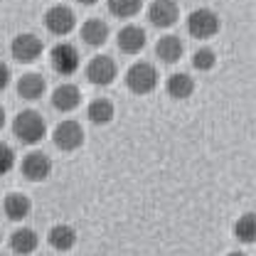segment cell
<instances>
[{"mask_svg": "<svg viewBox=\"0 0 256 256\" xmlns=\"http://www.w3.org/2000/svg\"><path fill=\"white\" fill-rule=\"evenodd\" d=\"M12 133H15V138L20 140V143H25V146H34V143H40L42 138H44V133H47V124H44V118L37 114V111H20L18 116H15V121H12Z\"/></svg>", "mask_w": 256, "mask_h": 256, "instance_id": "obj_1", "label": "cell"}, {"mask_svg": "<svg viewBox=\"0 0 256 256\" xmlns=\"http://www.w3.org/2000/svg\"><path fill=\"white\" fill-rule=\"evenodd\" d=\"M126 86H128V92H133V94H138V96H146V94H150V92H156V86H158V72H156V66L148 62H136L126 72Z\"/></svg>", "mask_w": 256, "mask_h": 256, "instance_id": "obj_2", "label": "cell"}, {"mask_svg": "<svg viewBox=\"0 0 256 256\" xmlns=\"http://www.w3.org/2000/svg\"><path fill=\"white\" fill-rule=\"evenodd\" d=\"M188 32L194 40H210L220 32V15L210 8L192 10L188 15Z\"/></svg>", "mask_w": 256, "mask_h": 256, "instance_id": "obj_3", "label": "cell"}, {"mask_svg": "<svg viewBox=\"0 0 256 256\" xmlns=\"http://www.w3.org/2000/svg\"><path fill=\"white\" fill-rule=\"evenodd\" d=\"M42 50H44L42 40H40L37 34H32V32L18 34V37L12 40V44H10V54H12L20 64L37 62V60L42 57Z\"/></svg>", "mask_w": 256, "mask_h": 256, "instance_id": "obj_4", "label": "cell"}, {"mask_svg": "<svg viewBox=\"0 0 256 256\" xmlns=\"http://www.w3.org/2000/svg\"><path fill=\"white\" fill-rule=\"evenodd\" d=\"M52 143L62 153H72V150L84 146V128L79 126L76 121H62L52 130Z\"/></svg>", "mask_w": 256, "mask_h": 256, "instance_id": "obj_5", "label": "cell"}, {"mask_svg": "<svg viewBox=\"0 0 256 256\" xmlns=\"http://www.w3.org/2000/svg\"><path fill=\"white\" fill-rule=\"evenodd\" d=\"M50 62H52V69L57 72V74H62V76H72L76 69H79V52H76V47L74 44H69V42H60L52 52H50Z\"/></svg>", "mask_w": 256, "mask_h": 256, "instance_id": "obj_6", "label": "cell"}, {"mask_svg": "<svg viewBox=\"0 0 256 256\" xmlns=\"http://www.w3.org/2000/svg\"><path fill=\"white\" fill-rule=\"evenodd\" d=\"M74 25H76V18H74L72 8H66V5H52L44 12V28H47V32H52L57 37L69 34L74 30Z\"/></svg>", "mask_w": 256, "mask_h": 256, "instance_id": "obj_7", "label": "cell"}, {"mask_svg": "<svg viewBox=\"0 0 256 256\" xmlns=\"http://www.w3.org/2000/svg\"><path fill=\"white\" fill-rule=\"evenodd\" d=\"M118 74V66L111 57L106 54H98V57H92L89 64H86V79L94 84V86H108Z\"/></svg>", "mask_w": 256, "mask_h": 256, "instance_id": "obj_8", "label": "cell"}, {"mask_svg": "<svg viewBox=\"0 0 256 256\" xmlns=\"http://www.w3.org/2000/svg\"><path fill=\"white\" fill-rule=\"evenodd\" d=\"M22 175L30 182H44L52 175V158L47 153H40V150L28 153L22 158Z\"/></svg>", "mask_w": 256, "mask_h": 256, "instance_id": "obj_9", "label": "cell"}, {"mask_svg": "<svg viewBox=\"0 0 256 256\" xmlns=\"http://www.w3.org/2000/svg\"><path fill=\"white\" fill-rule=\"evenodd\" d=\"M148 20L156 25V28H172L178 20H180V8L175 0H153L150 8H148Z\"/></svg>", "mask_w": 256, "mask_h": 256, "instance_id": "obj_10", "label": "cell"}, {"mask_svg": "<svg viewBox=\"0 0 256 256\" xmlns=\"http://www.w3.org/2000/svg\"><path fill=\"white\" fill-rule=\"evenodd\" d=\"M47 244L54 252H72L76 246V229L72 224H54L47 232Z\"/></svg>", "mask_w": 256, "mask_h": 256, "instance_id": "obj_11", "label": "cell"}, {"mask_svg": "<svg viewBox=\"0 0 256 256\" xmlns=\"http://www.w3.org/2000/svg\"><path fill=\"white\" fill-rule=\"evenodd\" d=\"M116 42H118V50L124 54H138L146 47V30L138 25H126V28H121Z\"/></svg>", "mask_w": 256, "mask_h": 256, "instance_id": "obj_12", "label": "cell"}, {"mask_svg": "<svg viewBox=\"0 0 256 256\" xmlns=\"http://www.w3.org/2000/svg\"><path fill=\"white\" fill-rule=\"evenodd\" d=\"M40 246V236L37 232L30 229V226H22V229H15L10 234V249L15 252L18 256H30L37 252Z\"/></svg>", "mask_w": 256, "mask_h": 256, "instance_id": "obj_13", "label": "cell"}, {"mask_svg": "<svg viewBox=\"0 0 256 256\" xmlns=\"http://www.w3.org/2000/svg\"><path fill=\"white\" fill-rule=\"evenodd\" d=\"M156 54H158L160 62L175 64V62L182 60V54H185V44H182L180 37H175V34H165V37H160L158 42H156Z\"/></svg>", "mask_w": 256, "mask_h": 256, "instance_id": "obj_14", "label": "cell"}, {"mask_svg": "<svg viewBox=\"0 0 256 256\" xmlns=\"http://www.w3.org/2000/svg\"><path fill=\"white\" fill-rule=\"evenodd\" d=\"M5 214H8V220H12V222H22L25 217H30L32 212V202L28 194H22V192H10L8 197H5Z\"/></svg>", "mask_w": 256, "mask_h": 256, "instance_id": "obj_15", "label": "cell"}, {"mask_svg": "<svg viewBox=\"0 0 256 256\" xmlns=\"http://www.w3.org/2000/svg\"><path fill=\"white\" fill-rule=\"evenodd\" d=\"M44 89H47V82H44L42 74L30 72V74H22V76L18 79V94L22 96L25 101H37V98H42Z\"/></svg>", "mask_w": 256, "mask_h": 256, "instance_id": "obj_16", "label": "cell"}, {"mask_svg": "<svg viewBox=\"0 0 256 256\" xmlns=\"http://www.w3.org/2000/svg\"><path fill=\"white\" fill-rule=\"evenodd\" d=\"M165 92L175 101H185V98H190L194 94V79L190 74H182V72L180 74H170L168 82H165Z\"/></svg>", "mask_w": 256, "mask_h": 256, "instance_id": "obj_17", "label": "cell"}, {"mask_svg": "<svg viewBox=\"0 0 256 256\" xmlns=\"http://www.w3.org/2000/svg\"><path fill=\"white\" fill-rule=\"evenodd\" d=\"M79 101H82V94H79V89L74 84H62V86H57L52 92V106L57 111H62V114L74 111L79 106Z\"/></svg>", "mask_w": 256, "mask_h": 256, "instance_id": "obj_18", "label": "cell"}, {"mask_svg": "<svg viewBox=\"0 0 256 256\" xmlns=\"http://www.w3.org/2000/svg\"><path fill=\"white\" fill-rule=\"evenodd\" d=\"M82 40L89 44V47H101L106 40H108V25L98 18H92L82 25Z\"/></svg>", "mask_w": 256, "mask_h": 256, "instance_id": "obj_19", "label": "cell"}, {"mask_svg": "<svg viewBox=\"0 0 256 256\" xmlns=\"http://www.w3.org/2000/svg\"><path fill=\"white\" fill-rule=\"evenodd\" d=\"M114 114H116V108H114V104H111L108 98H94V101L89 104V108H86V118H89L92 124H96V126L111 124Z\"/></svg>", "mask_w": 256, "mask_h": 256, "instance_id": "obj_20", "label": "cell"}, {"mask_svg": "<svg viewBox=\"0 0 256 256\" xmlns=\"http://www.w3.org/2000/svg\"><path fill=\"white\" fill-rule=\"evenodd\" d=\"M140 2H143V0H106L108 12H111L114 18H121V20L136 18V15L140 12Z\"/></svg>", "mask_w": 256, "mask_h": 256, "instance_id": "obj_21", "label": "cell"}, {"mask_svg": "<svg viewBox=\"0 0 256 256\" xmlns=\"http://www.w3.org/2000/svg\"><path fill=\"white\" fill-rule=\"evenodd\" d=\"M234 236L239 239V242H244V244H252L256 236V220L252 212H246V214H242L236 224H234Z\"/></svg>", "mask_w": 256, "mask_h": 256, "instance_id": "obj_22", "label": "cell"}, {"mask_svg": "<svg viewBox=\"0 0 256 256\" xmlns=\"http://www.w3.org/2000/svg\"><path fill=\"white\" fill-rule=\"evenodd\" d=\"M214 64H217V54H214L210 47H202V50H197V52L192 54V66H194L197 72H212Z\"/></svg>", "mask_w": 256, "mask_h": 256, "instance_id": "obj_23", "label": "cell"}, {"mask_svg": "<svg viewBox=\"0 0 256 256\" xmlns=\"http://www.w3.org/2000/svg\"><path fill=\"white\" fill-rule=\"evenodd\" d=\"M15 168V150L8 143H0V175H8Z\"/></svg>", "mask_w": 256, "mask_h": 256, "instance_id": "obj_24", "label": "cell"}, {"mask_svg": "<svg viewBox=\"0 0 256 256\" xmlns=\"http://www.w3.org/2000/svg\"><path fill=\"white\" fill-rule=\"evenodd\" d=\"M8 84H10V69H8V64L0 62V92H5Z\"/></svg>", "mask_w": 256, "mask_h": 256, "instance_id": "obj_25", "label": "cell"}, {"mask_svg": "<svg viewBox=\"0 0 256 256\" xmlns=\"http://www.w3.org/2000/svg\"><path fill=\"white\" fill-rule=\"evenodd\" d=\"M5 126V111H2V106H0V130Z\"/></svg>", "mask_w": 256, "mask_h": 256, "instance_id": "obj_26", "label": "cell"}, {"mask_svg": "<svg viewBox=\"0 0 256 256\" xmlns=\"http://www.w3.org/2000/svg\"><path fill=\"white\" fill-rule=\"evenodd\" d=\"M79 2H82V5H94L96 0H79Z\"/></svg>", "mask_w": 256, "mask_h": 256, "instance_id": "obj_27", "label": "cell"}, {"mask_svg": "<svg viewBox=\"0 0 256 256\" xmlns=\"http://www.w3.org/2000/svg\"><path fill=\"white\" fill-rule=\"evenodd\" d=\"M226 256H246V254H242V252H229Z\"/></svg>", "mask_w": 256, "mask_h": 256, "instance_id": "obj_28", "label": "cell"}, {"mask_svg": "<svg viewBox=\"0 0 256 256\" xmlns=\"http://www.w3.org/2000/svg\"><path fill=\"white\" fill-rule=\"evenodd\" d=\"M0 242H2V234H0Z\"/></svg>", "mask_w": 256, "mask_h": 256, "instance_id": "obj_29", "label": "cell"}]
</instances>
